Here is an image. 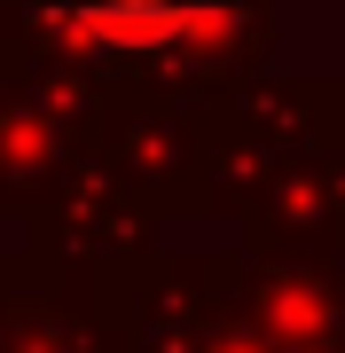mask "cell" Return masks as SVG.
Listing matches in <instances>:
<instances>
[{"label":"cell","mask_w":345,"mask_h":353,"mask_svg":"<svg viewBox=\"0 0 345 353\" xmlns=\"http://www.w3.org/2000/svg\"><path fill=\"white\" fill-rule=\"evenodd\" d=\"M63 24L87 48H173L212 24V0H63Z\"/></svg>","instance_id":"obj_1"}]
</instances>
